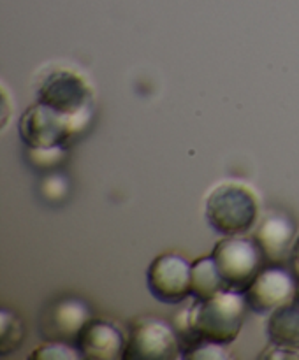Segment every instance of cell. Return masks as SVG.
I'll list each match as a JSON object with an SVG mask.
<instances>
[{"instance_id": "obj_1", "label": "cell", "mask_w": 299, "mask_h": 360, "mask_svg": "<svg viewBox=\"0 0 299 360\" xmlns=\"http://www.w3.org/2000/svg\"><path fill=\"white\" fill-rule=\"evenodd\" d=\"M176 316V330L182 340L183 352L201 341L218 345L234 343L245 320V295L239 292L224 290L206 301H196Z\"/></svg>"}, {"instance_id": "obj_2", "label": "cell", "mask_w": 299, "mask_h": 360, "mask_svg": "<svg viewBox=\"0 0 299 360\" xmlns=\"http://www.w3.org/2000/svg\"><path fill=\"white\" fill-rule=\"evenodd\" d=\"M204 214L217 234L245 236L257 224L259 200L245 185L222 183L208 195Z\"/></svg>"}, {"instance_id": "obj_3", "label": "cell", "mask_w": 299, "mask_h": 360, "mask_svg": "<svg viewBox=\"0 0 299 360\" xmlns=\"http://www.w3.org/2000/svg\"><path fill=\"white\" fill-rule=\"evenodd\" d=\"M211 257L225 288L239 294H245L266 262L255 239L245 236H224V239L215 245Z\"/></svg>"}, {"instance_id": "obj_4", "label": "cell", "mask_w": 299, "mask_h": 360, "mask_svg": "<svg viewBox=\"0 0 299 360\" xmlns=\"http://www.w3.org/2000/svg\"><path fill=\"white\" fill-rule=\"evenodd\" d=\"M183 357V345L176 327L158 316L137 319L127 338L125 359L172 360Z\"/></svg>"}, {"instance_id": "obj_5", "label": "cell", "mask_w": 299, "mask_h": 360, "mask_svg": "<svg viewBox=\"0 0 299 360\" xmlns=\"http://www.w3.org/2000/svg\"><path fill=\"white\" fill-rule=\"evenodd\" d=\"M37 102L74 116L94 105V90L81 74L70 69H53L37 84Z\"/></svg>"}, {"instance_id": "obj_6", "label": "cell", "mask_w": 299, "mask_h": 360, "mask_svg": "<svg viewBox=\"0 0 299 360\" xmlns=\"http://www.w3.org/2000/svg\"><path fill=\"white\" fill-rule=\"evenodd\" d=\"M298 281L299 278L295 276L291 266L269 264L262 267L243 295L252 311L264 315L274 311L280 306L294 302L298 294Z\"/></svg>"}, {"instance_id": "obj_7", "label": "cell", "mask_w": 299, "mask_h": 360, "mask_svg": "<svg viewBox=\"0 0 299 360\" xmlns=\"http://www.w3.org/2000/svg\"><path fill=\"white\" fill-rule=\"evenodd\" d=\"M146 283L157 301L182 304L192 297V264L178 253L158 255L148 267Z\"/></svg>"}, {"instance_id": "obj_8", "label": "cell", "mask_w": 299, "mask_h": 360, "mask_svg": "<svg viewBox=\"0 0 299 360\" xmlns=\"http://www.w3.org/2000/svg\"><path fill=\"white\" fill-rule=\"evenodd\" d=\"M18 134L27 148L67 146L74 137L70 116L35 102L21 115Z\"/></svg>"}, {"instance_id": "obj_9", "label": "cell", "mask_w": 299, "mask_h": 360, "mask_svg": "<svg viewBox=\"0 0 299 360\" xmlns=\"http://www.w3.org/2000/svg\"><path fill=\"white\" fill-rule=\"evenodd\" d=\"M91 320L87 302L79 299H62L44 311L41 320L42 336L49 341L76 343L81 330Z\"/></svg>"}, {"instance_id": "obj_10", "label": "cell", "mask_w": 299, "mask_h": 360, "mask_svg": "<svg viewBox=\"0 0 299 360\" xmlns=\"http://www.w3.org/2000/svg\"><path fill=\"white\" fill-rule=\"evenodd\" d=\"M295 238H298L295 221L281 211L266 214L253 236L269 264H287Z\"/></svg>"}, {"instance_id": "obj_11", "label": "cell", "mask_w": 299, "mask_h": 360, "mask_svg": "<svg viewBox=\"0 0 299 360\" xmlns=\"http://www.w3.org/2000/svg\"><path fill=\"white\" fill-rule=\"evenodd\" d=\"M76 347L83 359L118 360L125 359L127 340L115 323L91 319L81 330Z\"/></svg>"}, {"instance_id": "obj_12", "label": "cell", "mask_w": 299, "mask_h": 360, "mask_svg": "<svg viewBox=\"0 0 299 360\" xmlns=\"http://www.w3.org/2000/svg\"><path fill=\"white\" fill-rule=\"evenodd\" d=\"M266 333L271 347L299 354V304L291 302L269 313Z\"/></svg>"}, {"instance_id": "obj_13", "label": "cell", "mask_w": 299, "mask_h": 360, "mask_svg": "<svg viewBox=\"0 0 299 360\" xmlns=\"http://www.w3.org/2000/svg\"><path fill=\"white\" fill-rule=\"evenodd\" d=\"M227 290L222 281L220 273L215 266L213 257H203L192 264V299L206 301L220 292Z\"/></svg>"}, {"instance_id": "obj_14", "label": "cell", "mask_w": 299, "mask_h": 360, "mask_svg": "<svg viewBox=\"0 0 299 360\" xmlns=\"http://www.w3.org/2000/svg\"><path fill=\"white\" fill-rule=\"evenodd\" d=\"M0 323H2V355H7V352H13L23 343L25 340V327L21 320L14 313L2 309L0 311Z\"/></svg>"}, {"instance_id": "obj_15", "label": "cell", "mask_w": 299, "mask_h": 360, "mask_svg": "<svg viewBox=\"0 0 299 360\" xmlns=\"http://www.w3.org/2000/svg\"><path fill=\"white\" fill-rule=\"evenodd\" d=\"M27 158L32 165L39 169H53L67 158L65 146L51 148H28Z\"/></svg>"}, {"instance_id": "obj_16", "label": "cell", "mask_w": 299, "mask_h": 360, "mask_svg": "<svg viewBox=\"0 0 299 360\" xmlns=\"http://www.w3.org/2000/svg\"><path fill=\"white\" fill-rule=\"evenodd\" d=\"M30 359H42V360H77L83 359L79 348L72 347L65 341H49L42 345L39 350H35L30 355Z\"/></svg>"}, {"instance_id": "obj_17", "label": "cell", "mask_w": 299, "mask_h": 360, "mask_svg": "<svg viewBox=\"0 0 299 360\" xmlns=\"http://www.w3.org/2000/svg\"><path fill=\"white\" fill-rule=\"evenodd\" d=\"M185 359H199V360H227L231 355L225 350V345L210 343V341H201L193 345L192 348L183 352Z\"/></svg>"}, {"instance_id": "obj_18", "label": "cell", "mask_w": 299, "mask_h": 360, "mask_svg": "<svg viewBox=\"0 0 299 360\" xmlns=\"http://www.w3.org/2000/svg\"><path fill=\"white\" fill-rule=\"evenodd\" d=\"M41 192L51 202H58L69 192V181L63 174H49L42 179Z\"/></svg>"}, {"instance_id": "obj_19", "label": "cell", "mask_w": 299, "mask_h": 360, "mask_svg": "<svg viewBox=\"0 0 299 360\" xmlns=\"http://www.w3.org/2000/svg\"><path fill=\"white\" fill-rule=\"evenodd\" d=\"M288 266H291V269L294 271L295 276L299 278V234L298 238H295L294 245H292L291 257H288Z\"/></svg>"}, {"instance_id": "obj_20", "label": "cell", "mask_w": 299, "mask_h": 360, "mask_svg": "<svg viewBox=\"0 0 299 360\" xmlns=\"http://www.w3.org/2000/svg\"><path fill=\"white\" fill-rule=\"evenodd\" d=\"M294 302H298V304H299V281H298V294H295V301Z\"/></svg>"}]
</instances>
